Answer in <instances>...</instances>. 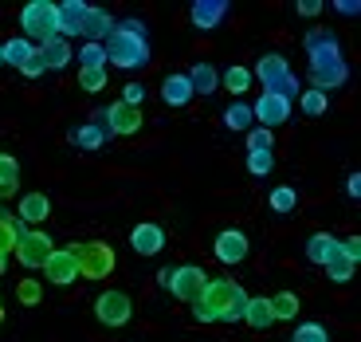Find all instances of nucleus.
I'll use <instances>...</instances> for the list:
<instances>
[{
	"label": "nucleus",
	"instance_id": "nucleus-36",
	"mask_svg": "<svg viewBox=\"0 0 361 342\" xmlns=\"http://www.w3.org/2000/svg\"><path fill=\"white\" fill-rule=\"evenodd\" d=\"M106 83H110L106 67H99V71H79V87L87 90V95H99V90H106Z\"/></svg>",
	"mask_w": 361,
	"mask_h": 342
},
{
	"label": "nucleus",
	"instance_id": "nucleus-41",
	"mask_svg": "<svg viewBox=\"0 0 361 342\" xmlns=\"http://www.w3.org/2000/svg\"><path fill=\"white\" fill-rule=\"evenodd\" d=\"M342 256L353 264V268L361 264V240H357V236H350V240H342Z\"/></svg>",
	"mask_w": 361,
	"mask_h": 342
},
{
	"label": "nucleus",
	"instance_id": "nucleus-48",
	"mask_svg": "<svg viewBox=\"0 0 361 342\" xmlns=\"http://www.w3.org/2000/svg\"><path fill=\"white\" fill-rule=\"evenodd\" d=\"M0 326H4V299H0Z\"/></svg>",
	"mask_w": 361,
	"mask_h": 342
},
{
	"label": "nucleus",
	"instance_id": "nucleus-39",
	"mask_svg": "<svg viewBox=\"0 0 361 342\" xmlns=\"http://www.w3.org/2000/svg\"><path fill=\"white\" fill-rule=\"evenodd\" d=\"M353 264L350 260H334V264H326V276H330V283H350L353 279Z\"/></svg>",
	"mask_w": 361,
	"mask_h": 342
},
{
	"label": "nucleus",
	"instance_id": "nucleus-20",
	"mask_svg": "<svg viewBox=\"0 0 361 342\" xmlns=\"http://www.w3.org/2000/svg\"><path fill=\"white\" fill-rule=\"evenodd\" d=\"M192 99H197V95H192V87H189L185 75H165V79H161V102H165V107L180 110V107H189Z\"/></svg>",
	"mask_w": 361,
	"mask_h": 342
},
{
	"label": "nucleus",
	"instance_id": "nucleus-35",
	"mask_svg": "<svg viewBox=\"0 0 361 342\" xmlns=\"http://www.w3.org/2000/svg\"><path fill=\"white\" fill-rule=\"evenodd\" d=\"M290 342H330V331H326L322 323H298L295 334H290Z\"/></svg>",
	"mask_w": 361,
	"mask_h": 342
},
{
	"label": "nucleus",
	"instance_id": "nucleus-22",
	"mask_svg": "<svg viewBox=\"0 0 361 342\" xmlns=\"http://www.w3.org/2000/svg\"><path fill=\"white\" fill-rule=\"evenodd\" d=\"M185 79H189L192 95H212V90L220 87V71L212 64H192L189 71H185Z\"/></svg>",
	"mask_w": 361,
	"mask_h": 342
},
{
	"label": "nucleus",
	"instance_id": "nucleus-37",
	"mask_svg": "<svg viewBox=\"0 0 361 342\" xmlns=\"http://www.w3.org/2000/svg\"><path fill=\"white\" fill-rule=\"evenodd\" d=\"M0 185H20V162L0 150Z\"/></svg>",
	"mask_w": 361,
	"mask_h": 342
},
{
	"label": "nucleus",
	"instance_id": "nucleus-42",
	"mask_svg": "<svg viewBox=\"0 0 361 342\" xmlns=\"http://www.w3.org/2000/svg\"><path fill=\"white\" fill-rule=\"evenodd\" d=\"M295 8H298V16H307V20H314L318 12L326 8V4H322V0H298Z\"/></svg>",
	"mask_w": 361,
	"mask_h": 342
},
{
	"label": "nucleus",
	"instance_id": "nucleus-40",
	"mask_svg": "<svg viewBox=\"0 0 361 342\" xmlns=\"http://www.w3.org/2000/svg\"><path fill=\"white\" fill-rule=\"evenodd\" d=\"M118 102H126V107H137V110H142L145 87H142V83H126V87H122V99H118Z\"/></svg>",
	"mask_w": 361,
	"mask_h": 342
},
{
	"label": "nucleus",
	"instance_id": "nucleus-24",
	"mask_svg": "<svg viewBox=\"0 0 361 342\" xmlns=\"http://www.w3.org/2000/svg\"><path fill=\"white\" fill-rule=\"evenodd\" d=\"M252 83H255L252 79V67H244V64H232L228 71H220V87H224L228 95H235V99H244Z\"/></svg>",
	"mask_w": 361,
	"mask_h": 342
},
{
	"label": "nucleus",
	"instance_id": "nucleus-47",
	"mask_svg": "<svg viewBox=\"0 0 361 342\" xmlns=\"http://www.w3.org/2000/svg\"><path fill=\"white\" fill-rule=\"evenodd\" d=\"M4 271H8V256H0V276H4Z\"/></svg>",
	"mask_w": 361,
	"mask_h": 342
},
{
	"label": "nucleus",
	"instance_id": "nucleus-13",
	"mask_svg": "<svg viewBox=\"0 0 361 342\" xmlns=\"http://www.w3.org/2000/svg\"><path fill=\"white\" fill-rule=\"evenodd\" d=\"M59 36L71 44V40H82V28H87V16H90V4L87 0H59Z\"/></svg>",
	"mask_w": 361,
	"mask_h": 342
},
{
	"label": "nucleus",
	"instance_id": "nucleus-29",
	"mask_svg": "<svg viewBox=\"0 0 361 342\" xmlns=\"http://www.w3.org/2000/svg\"><path fill=\"white\" fill-rule=\"evenodd\" d=\"M271 299V315H275V323H290V319H298V295L295 291H275Z\"/></svg>",
	"mask_w": 361,
	"mask_h": 342
},
{
	"label": "nucleus",
	"instance_id": "nucleus-31",
	"mask_svg": "<svg viewBox=\"0 0 361 342\" xmlns=\"http://www.w3.org/2000/svg\"><path fill=\"white\" fill-rule=\"evenodd\" d=\"M75 59H79V71H99V67H106L102 44H87V40H82V47L75 52Z\"/></svg>",
	"mask_w": 361,
	"mask_h": 342
},
{
	"label": "nucleus",
	"instance_id": "nucleus-38",
	"mask_svg": "<svg viewBox=\"0 0 361 342\" xmlns=\"http://www.w3.org/2000/svg\"><path fill=\"white\" fill-rule=\"evenodd\" d=\"M247 150H275V134L263 126H252L247 130Z\"/></svg>",
	"mask_w": 361,
	"mask_h": 342
},
{
	"label": "nucleus",
	"instance_id": "nucleus-17",
	"mask_svg": "<svg viewBox=\"0 0 361 342\" xmlns=\"http://www.w3.org/2000/svg\"><path fill=\"white\" fill-rule=\"evenodd\" d=\"M307 260L318 264V268H326V264H334V260H345L342 256V240L330 232H314L307 240Z\"/></svg>",
	"mask_w": 361,
	"mask_h": 342
},
{
	"label": "nucleus",
	"instance_id": "nucleus-43",
	"mask_svg": "<svg viewBox=\"0 0 361 342\" xmlns=\"http://www.w3.org/2000/svg\"><path fill=\"white\" fill-rule=\"evenodd\" d=\"M44 71H47V67H44V59H39V52H36V55H32V64H27L20 75H24V79H39Z\"/></svg>",
	"mask_w": 361,
	"mask_h": 342
},
{
	"label": "nucleus",
	"instance_id": "nucleus-4",
	"mask_svg": "<svg viewBox=\"0 0 361 342\" xmlns=\"http://www.w3.org/2000/svg\"><path fill=\"white\" fill-rule=\"evenodd\" d=\"M20 32H24L27 44H36V47L59 36V8H55V0H27L20 8Z\"/></svg>",
	"mask_w": 361,
	"mask_h": 342
},
{
	"label": "nucleus",
	"instance_id": "nucleus-16",
	"mask_svg": "<svg viewBox=\"0 0 361 342\" xmlns=\"http://www.w3.org/2000/svg\"><path fill=\"white\" fill-rule=\"evenodd\" d=\"M290 75V64H287V55H279V52H267V55H259V64L252 67V79H259L263 83V90H271L275 83H283Z\"/></svg>",
	"mask_w": 361,
	"mask_h": 342
},
{
	"label": "nucleus",
	"instance_id": "nucleus-3",
	"mask_svg": "<svg viewBox=\"0 0 361 342\" xmlns=\"http://www.w3.org/2000/svg\"><path fill=\"white\" fill-rule=\"evenodd\" d=\"M102 52L118 71H137L149 64V28L142 20H118L114 32L102 40Z\"/></svg>",
	"mask_w": 361,
	"mask_h": 342
},
{
	"label": "nucleus",
	"instance_id": "nucleus-7",
	"mask_svg": "<svg viewBox=\"0 0 361 342\" xmlns=\"http://www.w3.org/2000/svg\"><path fill=\"white\" fill-rule=\"evenodd\" d=\"M51 252H55V244L44 228H24V236H20L16 248H12V256H16L24 268H44Z\"/></svg>",
	"mask_w": 361,
	"mask_h": 342
},
{
	"label": "nucleus",
	"instance_id": "nucleus-19",
	"mask_svg": "<svg viewBox=\"0 0 361 342\" xmlns=\"http://www.w3.org/2000/svg\"><path fill=\"white\" fill-rule=\"evenodd\" d=\"M36 52H39V59H44L47 71H63V67L75 59V47L67 44L63 36H55V40H47V44H39Z\"/></svg>",
	"mask_w": 361,
	"mask_h": 342
},
{
	"label": "nucleus",
	"instance_id": "nucleus-33",
	"mask_svg": "<svg viewBox=\"0 0 361 342\" xmlns=\"http://www.w3.org/2000/svg\"><path fill=\"white\" fill-rule=\"evenodd\" d=\"M275 170V150H247V173L252 177H267Z\"/></svg>",
	"mask_w": 361,
	"mask_h": 342
},
{
	"label": "nucleus",
	"instance_id": "nucleus-2",
	"mask_svg": "<svg viewBox=\"0 0 361 342\" xmlns=\"http://www.w3.org/2000/svg\"><path fill=\"white\" fill-rule=\"evenodd\" d=\"M247 299L252 295H247L235 279L220 276V279H208L204 291H200L189 307H192V319H197V323H240Z\"/></svg>",
	"mask_w": 361,
	"mask_h": 342
},
{
	"label": "nucleus",
	"instance_id": "nucleus-25",
	"mask_svg": "<svg viewBox=\"0 0 361 342\" xmlns=\"http://www.w3.org/2000/svg\"><path fill=\"white\" fill-rule=\"evenodd\" d=\"M106 130L99 126V122H82V126H75L71 130V146L75 150H102L106 146Z\"/></svg>",
	"mask_w": 361,
	"mask_h": 342
},
{
	"label": "nucleus",
	"instance_id": "nucleus-14",
	"mask_svg": "<svg viewBox=\"0 0 361 342\" xmlns=\"http://www.w3.org/2000/svg\"><path fill=\"white\" fill-rule=\"evenodd\" d=\"M130 248L137 256H161L165 252V228L154 220H142V225L130 228Z\"/></svg>",
	"mask_w": 361,
	"mask_h": 342
},
{
	"label": "nucleus",
	"instance_id": "nucleus-34",
	"mask_svg": "<svg viewBox=\"0 0 361 342\" xmlns=\"http://www.w3.org/2000/svg\"><path fill=\"white\" fill-rule=\"evenodd\" d=\"M39 299H44V283H39V279H20L16 283V303L20 307H39Z\"/></svg>",
	"mask_w": 361,
	"mask_h": 342
},
{
	"label": "nucleus",
	"instance_id": "nucleus-26",
	"mask_svg": "<svg viewBox=\"0 0 361 342\" xmlns=\"http://www.w3.org/2000/svg\"><path fill=\"white\" fill-rule=\"evenodd\" d=\"M20 236H24V228H20L16 213H8V208L0 205V256H12Z\"/></svg>",
	"mask_w": 361,
	"mask_h": 342
},
{
	"label": "nucleus",
	"instance_id": "nucleus-45",
	"mask_svg": "<svg viewBox=\"0 0 361 342\" xmlns=\"http://www.w3.org/2000/svg\"><path fill=\"white\" fill-rule=\"evenodd\" d=\"M345 193H350V197H361V177H357V173H350V181H345Z\"/></svg>",
	"mask_w": 361,
	"mask_h": 342
},
{
	"label": "nucleus",
	"instance_id": "nucleus-18",
	"mask_svg": "<svg viewBox=\"0 0 361 342\" xmlns=\"http://www.w3.org/2000/svg\"><path fill=\"white\" fill-rule=\"evenodd\" d=\"M51 216V197H44V193H24L20 197V208H16V220L27 228H39Z\"/></svg>",
	"mask_w": 361,
	"mask_h": 342
},
{
	"label": "nucleus",
	"instance_id": "nucleus-5",
	"mask_svg": "<svg viewBox=\"0 0 361 342\" xmlns=\"http://www.w3.org/2000/svg\"><path fill=\"white\" fill-rule=\"evenodd\" d=\"M71 252H75V264H79V276L82 279H106L110 271H114L118 264V252L110 248L106 240H82V244H71Z\"/></svg>",
	"mask_w": 361,
	"mask_h": 342
},
{
	"label": "nucleus",
	"instance_id": "nucleus-15",
	"mask_svg": "<svg viewBox=\"0 0 361 342\" xmlns=\"http://www.w3.org/2000/svg\"><path fill=\"white\" fill-rule=\"evenodd\" d=\"M228 0H192L189 4V20L192 28H200V32H212V28H220L228 20Z\"/></svg>",
	"mask_w": 361,
	"mask_h": 342
},
{
	"label": "nucleus",
	"instance_id": "nucleus-44",
	"mask_svg": "<svg viewBox=\"0 0 361 342\" xmlns=\"http://www.w3.org/2000/svg\"><path fill=\"white\" fill-rule=\"evenodd\" d=\"M334 8L342 12V16H357V12H361V4H357V0H338Z\"/></svg>",
	"mask_w": 361,
	"mask_h": 342
},
{
	"label": "nucleus",
	"instance_id": "nucleus-27",
	"mask_svg": "<svg viewBox=\"0 0 361 342\" xmlns=\"http://www.w3.org/2000/svg\"><path fill=\"white\" fill-rule=\"evenodd\" d=\"M0 52H4V64L16 67V71H24L27 64H32V55H36V44H27V40H8V44H0Z\"/></svg>",
	"mask_w": 361,
	"mask_h": 342
},
{
	"label": "nucleus",
	"instance_id": "nucleus-28",
	"mask_svg": "<svg viewBox=\"0 0 361 342\" xmlns=\"http://www.w3.org/2000/svg\"><path fill=\"white\" fill-rule=\"evenodd\" d=\"M224 126L228 130H235V134H247V130L255 126V118H252V102H228V110H224Z\"/></svg>",
	"mask_w": 361,
	"mask_h": 342
},
{
	"label": "nucleus",
	"instance_id": "nucleus-21",
	"mask_svg": "<svg viewBox=\"0 0 361 342\" xmlns=\"http://www.w3.org/2000/svg\"><path fill=\"white\" fill-rule=\"evenodd\" d=\"M110 32H114V16H110L106 8H94V4H90L87 28H82V40H87V44H102Z\"/></svg>",
	"mask_w": 361,
	"mask_h": 342
},
{
	"label": "nucleus",
	"instance_id": "nucleus-10",
	"mask_svg": "<svg viewBox=\"0 0 361 342\" xmlns=\"http://www.w3.org/2000/svg\"><path fill=\"white\" fill-rule=\"evenodd\" d=\"M102 122H106V134H114V138H130V134H137V130L145 126V114L137 107H126V102H114V107H106L102 110Z\"/></svg>",
	"mask_w": 361,
	"mask_h": 342
},
{
	"label": "nucleus",
	"instance_id": "nucleus-11",
	"mask_svg": "<svg viewBox=\"0 0 361 342\" xmlns=\"http://www.w3.org/2000/svg\"><path fill=\"white\" fill-rule=\"evenodd\" d=\"M290 114H295V102L279 99V95H267V90H263L259 99L252 102V118L259 122L263 130H275V126H283V122H287Z\"/></svg>",
	"mask_w": 361,
	"mask_h": 342
},
{
	"label": "nucleus",
	"instance_id": "nucleus-46",
	"mask_svg": "<svg viewBox=\"0 0 361 342\" xmlns=\"http://www.w3.org/2000/svg\"><path fill=\"white\" fill-rule=\"evenodd\" d=\"M20 193V185H0V201H12Z\"/></svg>",
	"mask_w": 361,
	"mask_h": 342
},
{
	"label": "nucleus",
	"instance_id": "nucleus-8",
	"mask_svg": "<svg viewBox=\"0 0 361 342\" xmlns=\"http://www.w3.org/2000/svg\"><path fill=\"white\" fill-rule=\"evenodd\" d=\"M204 283H208V276L197 268V264H180V268H169V295L173 299H180V303H192V299L204 291Z\"/></svg>",
	"mask_w": 361,
	"mask_h": 342
},
{
	"label": "nucleus",
	"instance_id": "nucleus-6",
	"mask_svg": "<svg viewBox=\"0 0 361 342\" xmlns=\"http://www.w3.org/2000/svg\"><path fill=\"white\" fill-rule=\"evenodd\" d=\"M94 319H99L102 326H110V331H118V326H126L130 319H134V299H130L126 291H102V295L94 299Z\"/></svg>",
	"mask_w": 361,
	"mask_h": 342
},
{
	"label": "nucleus",
	"instance_id": "nucleus-23",
	"mask_svg": "<svg viewBox=\"0 0 361 342\" xmlns=\"http://www.w3.org/2000/svg\"><path fill=\"white\" fill-rule=\"evenodd\" d=\"M240 323L255 326V331H267V326H275V315H271V299H267V295H255V299H247V307H244V319H240Z\"/></svg>",
	"mask_w": 361,
	"mask_h": 342
},
{
	"label": "nucleus",
	"instance_id": "nucleus-32",
	"mask_svg": "<svg viewBox=\"0 0 361 342\" xmlns=\"http://www.w3.org/2000/svg\"><path fill=\"white\" fill-rule=\"evenodd\" d=\"M267 205H271V213H295L298 193L290 189V185H275V189H271V197H267Z\"/></svg>",
	"mask_w": 361,
	"mask_h": 342
},
{
	"label": "nucleus",
	"instance_id": "nucleus-49",
	"mask_svg": "<svg viewBox=\"0 0 361 342\" xmlns=\"http://www.w3.org/2000/svg\"><path fill=\"white\" fill-rule=\"evenodd\" d=\"M0 67H4V52H0Z\"/></svg>",
	"mask_w": 361,
	"mask_h": 342
},
{
	"label": "nucleus",
	"instance_id": "nucleus-1",
	"mask_svg": "<svg viewBox=\"0 0 361 342\" xmlns=\"http://www.w3.org/2000/svg\"><path fill=\"white\" fill-rule=\"evenodd\" d=\"M307 55H310V87L314 90H338L350 83V64H345L342 47H338V36L330 28H310L307 36Z\"/></svg>",
	"mask_w": 361,
	"mask_h": 342
},
{
	"label": "nucleus",
	"instance_id": "nucleus-30",
	"mask_svg": "<svg viewBox=\"0 0 361 342\" xmlns=\"http://www.w3.org/2000/svg\"><path fill=\"white\" fill-rule=\"evenodd\" d=\"M298 107H302V114H310V118H322L326 110H330V95H322V90H314V87H307V90H298Z\"/></svg>",
	"mask_w": 361,
	"mask_h": 342
},
{
	"label": "nucleus",
	"instance_id": "nucleus-12",
	"mask_svg": "<svg viewBox=\"0 0 361 342\" xmlns=\"http://www.w3.org/2000/svg\"><path fill=\"white\" fill-rule=\"evenodd\" d=\"M39 271H44L47 283H55V288H71L75 279H79V264H75L71 244H67V248H55V252L47 256V264H44Z\"/></svg>",
	"mask_w": 361,
	"mask_h": 342
},
{
	"label": "nucleus",
	"instance_id": "nucleus-9",
	"mask_svg": "<svg viewBox=\"0 0 361 342\" xmlns=\"http://www.w3.org/2000/svg\"><path fill=\"white\" fill-rule=\"evenodd\" d=\"M247 252H252V240H247L240 228H224V232H216V240H212V256H216L224 268H235V264H244Z\"/></svg>",
	"mask_w": 361,
	"mask_h": 342
}]
</instances>
